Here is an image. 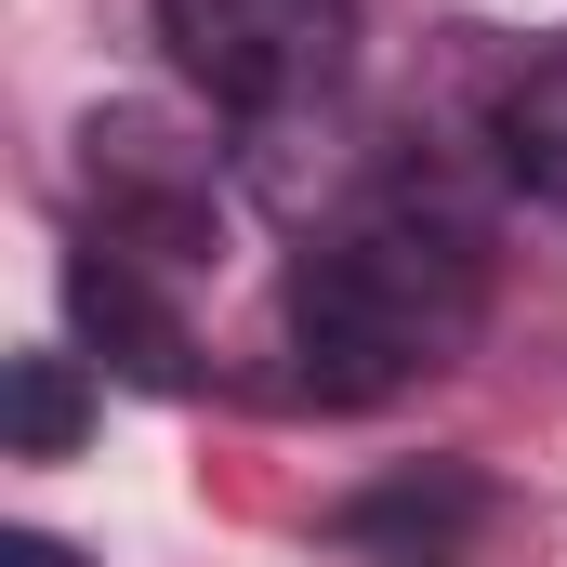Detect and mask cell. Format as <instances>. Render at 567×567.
I'll return each instance as SVG.
<instances>
[{"label":"cell","mask_w":567,"mask_h":567,"mask_svg":"<svg viewBox=\"0 0 567 567\" xmlns=\"http://www.w3.org/2000/svg\"><path fill=\"white\" fill-rule=\"evenodd\" d=\"M0 567H80V555H66L53 528H0Z\"/></svg>","instance_id":"obj_8"},{"label":"cell","mask_w":567,"mask_h":567,"mask_svg":"<svg viewBox=\"0 0 567 567\" xmlns=\"http://www.w3.org/2000/svg\"><path fill=\"white\" fill-rule=\"evenodd\" d=\"M80 185H93V238L133 251V265H212L225 238V198H212V158L172 145L158 120H80Z\"/></svg>","instance_id":"obj_3"},{"label":"cell","mask_w":567,"mask_h":567,"mask_svg":"<svg viewBox=\"0 0 567 567\" xmlns=\"http://www.w3.org/2000/svg\"><path fill=\"white\" fill-rule=\"evenodd\" d=\"M66 330H80L120 383H145V396H185V383H198L185 317H172L158 278H145L133 251H106V238H80V251H66Z\"/></svg>","instance_id":"obj_4"},{"label":"cell","mask_w":567,"mask_h":567,"mask_svg":"<svg viewBox=\"0 0 567 567\" xmlns=\"http://www.w3.org/2000/svg\"><path fill=\"white\" fill-rule=\"evenodd\" d=\"M330 528H343L357 555H383V567H462V542L488 528V488H475L462 462H423V475H383V488H357Z\"/></svg>","instance_id":"obj_5"},{"label":"cell","mask_w":567,"mask_h":567,"mask_svg":"<svg viewBox=\"0 0 567 567\" xmlns=\"http://www.w3.org/2000/svg\"><path fill=\"white\" fill-rule=\"evenodd\" d=\"M488 145H502V172H515L542 212H567V53H542V66H515V80H502Z\"/></svg>","instance_id":"obj_6"},{"label":"cell","mask_w":567,"mask_h":567,"mask_svg":"<svg viewBox=\"0 0 567 567\" xmlns=\"http://www.w3.org/2000/svg\"><path fill=\"white\" fill-rule=\"evenodd\" d=\"M475 317H488V238L423 185L357 198L290 265V357L330 410H370V396L423 383L435 357L475 343Z\"/></svg>","instance_id":"obj_1"},{"label":"cell","mask_w":567,"mask_h":567,"mask_svg":"<svg viewBox=\"0 0 567 567\" xmlns=\"http://www.w3.org/2000/svg\"><path fill=\"white\" fill-rule=\"evenodd\" d=\"M80 435H93V383H80V357L40 343V357L0 370V449H13V462H66Z\"/></svg>","instance_id":"obj_7"},{"label":"cell","mask_w":567,"mask_h":567,"mask_svg":"<svg viewBox=\"0 0 567 567\" xmlns=\"http://www.w3.org/2000/svg\"><path fill=\"white\" fill-rule=\"evenodd\" d=\"M158 40L225 120H290V106L343 93L357 0H158Z\"/></svg>","instance_id":"obj_2"}]
</instances>
